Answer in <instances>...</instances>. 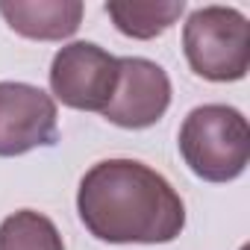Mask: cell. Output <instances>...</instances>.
<instances>
[{
    "mask_svg": "<svg viewBox=\"0 0 250 250\" xmlns=\"http://www.w3.org/2000/svg\"><path fill=\"white\" fill-rule=\"evenodd\" d=\"M85 229L109 244H168L186 229V203L177 188L139 159H103L77 188Z\"/></svg>",
    "mask_w": 250,
    "mask_h": 250,
    "instance_id": "1",
    "label": "cell"
},
{
    "mask_svg": "<svg viewBox=\"0 0 250 250\" xmlns=\"http://www.w3.org/2000/svg\"><path fill=\"white\" fill-rule=\"evenodd\" d=\"M180 156L206 183H232L250 162L247 118L227 103L194 106L180 127Z\"/></svg>",
    "mask_w": 250,
    "mask_h": 250,
    "instance_id": "2",
    "label": "cell"
},
{
    "mask_svg": "<svg viewBox=\"0 0 250 250\" xmlns=\"http://www.w3.org/2000/svg\"><path fill=\"white\" fill-rule=\"evenodd\" d=\"M188 68L209 83H235L250 68V24L235 6H200L183 24Z\"/></svg>",
    "mask_w": 250,
    "mask_h": 250,
    "instance_id": "3",
    "label": "cell"
},
{
    "mask_svg": "<svg viewBox=\"0 0 250 250\" xmlns=\"http://www.w3.org/2000/svg\"><path fill=\"white\" fill-rule=\"evenodd\" d=\"M50 91L80 112H103L118 85V56L94 42H71L50 62Z\"/></svg>",
    "mask_w": 250,
    "mask_h": 250,
    "instance_id": "4",
    "label": "cell"
},
{
    "mask_svg": "<svg viewBox=\"0 0 250 250\" xmlns=\"http://www.w3.org/2000/svg\"><path fill=\"white\" fill-rule=\"evenodd\" d=\"M171 106V80L162 65L124 56L118 59V85L109 106L100 112L109 124L124 130H147Z\"/></svg>",
    "mask_w": 250,
    "mask_h": 250,
    "instance_id": "5",
    "label": "cell"
},
{
    "mask_svg": "<svg viewBox=\"0 0 250 250\" xmlns=\"http://www.w3.org/2000/svg\"><path fill=\"white\" fill-rule=\"evenodd\" d=\"M56 100L30 83H0V156L56 145Z\"/></svg>",
    "mask_w": 250,
    "mask_h": 250,
    "instance_id": "6",
    "label": "cell"
},
{
    "mask_svg": "<svg viewBox=\"0 0 250 250\" xmlns=\"http://www.w3.org/2000/svg\"><path fill=\"white\" fill-rule=\"evenodd\" d=\"M85 6L80 0H0V15L6 24L33 42L71 39L83 24Z\"/></svg>",
    "mask_w": 250,
    "mask_h": 250,
    "instance_id": "7",
    "label": "cell"
},
{
    "mask_svg": "<svg viewBox=\"0 0 250 250\" xmlns=\"http://www.w3.org/2000/svg\"><path fill=\"white\" fill-rule=\"evenodd\" d=\"M183 12V0H112L106 3V15L112 18L115 30L139 42L162 36L171 24H177Z\"/></svg>",
    "mask_w": 250,
    "mask_h": 250,
    "instance_id": "8",
    "label": "cell"
},
{
    "mask_svg": "<svg viewBox=\"0 0 250 250\" xmlns=\"http://www.w3.org/2000/svg\"><path fill=\"white\" fill-rule=\"evenodd\" d=\"M0 250H65V241L47 215L21 209L0 224Z\"/></svg>",
    "mask_w": 250,
    "mask_h": 250,
    "instance_id": "9",
    "label": "cell"
}]
</instances>
